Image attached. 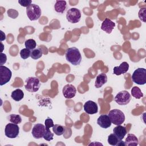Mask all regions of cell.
Instances as JSON below:
<instances>
[{
	"mask_svg": "<svg viewBox=\"0 0 146 146\" xmlns=\"http://www.w3.org/2000/svg\"><path fill=\"white\" fill-rule=\"evenodd\" d=\"M66 60L74 66L79 65L82 61V55L79 49L75 47L67 49L66 54Z\"/></svg>",
	"mask_w": 146,
	"mask_h": 146,
	"instance_id": "6da1fadb",
	"label": "cell"
},
{
	"mask_svg": "<svg viewBox=\"0 0 146 146\" xmlns=\"http://www.w3.org/2000/svg\"><path fill=\"white\" fill-rule=\"evenodd\" d=\"M108 116L112 124L119 125L123 124L125 121V115L124 113L120 110L113 109L111 110Z\"/></svg>",
	"mask_w": 146,
	"mask_h": 146,
	"instance_id": "7a4b0ae2",
	"label": "cell"
},
{
	"mask_svg": "<svg viewBox=\"0 0 146 146\" xmlns=\"http://www.w3.org/2000/svg\"><path fill=\"white\" fill-rule=\"evenodd\" d=\"M132 81L139 84L144 85L146 83V70L144 68H138L132 75Z\"/></svg>",
	"mask_w": 146,
	"mask_h": 146,
	"instance_id": "3957f363",
	"label": "cell"
},
{
	"mask_svg": "<svg viewBox=\"0 0 146 146\" xmlns=\"http://www.w3.org/2000/svg\"><path fill=\"white\" fill-rule=\"evenodd\" d=\"M26 14L30 21L38 20L42 14L40 7L34 3H31L26 8Z\"/></svg>",
	"mask_w": 146,
	"mask_h": 146,
	"instance_id": "277c9868",
	"label": "cell"
},
{
	"mask_svg": "<svg viewBox=\"0 0 146 146\" xmlns=\"http://www.w3.org/2000/svg\"><path fill=\"white\" fill-rule=\"evenodd\" d=\"M25 87L30 92H35L38 91L40 86L39 79L36 77H29L26 79Z\"/></svg>",
	"mask_w": 146,
	"mask_h": 146,
	"instance_id": "5b68a950",
	"label": "cell"
},
{
	"mask_svg": "<svg viewBox=\"0 0 146 146\" xmlns=\"http://www.w3.org/2000/svg\"><path fill=\"white\" fill-rule=\"evenodd\" d=\"M131 100V96L127 91H121L118 92L115 97V102L120 106H125L128 104Z\"/></svg>",
	"mask_w": 146,
	"mask_h": 146,
	"instance_id": "8992f818",
	"label": "cell"
},
{
	"mask_svg": "<svg viewBox=\"0 0 146 146\" xmlns=\"http://www.w3.org/2000/svg\"><path fill=\"white\" fill-rule=\"evenodd\" d=\"M66 18L69 22L71 23H76L80 20L81 12L76 8H71L67 11Z\"/></svg>",
	"mask_w": 146,
	"mask_h": 146,
	"instance_id": "52a82bcc",
	"label": "cell"
},
{
	"mask_svg": "<svg viewBox=\"0 0 146 146\" xmlns=\"http://www.w3.org/2000/svg\"><path fill=\"white\" fill-rule=\"evenodd\" d=\"M19 132V127L14 123H9L5 126V134L6 137L10 139L16 138Z\"/></svg>",
	"mask_w": 146,
	"mask_h": 146,
	"instance_id": "ba28073f",
	"label": "cell"
},
{
	"mask_svg": "<svg viewBox=\"0 0 146 146\" xmlns=\"http://www.w3.org/2000/svg\"><path fill=\"white\" fill-rule=\"evenodd\" d=\"M12 72L6 66H0V85L3 86L7 83L11 79Z\"/></svg>",
	"mask_w": 146,
	"mask_h": 146,
	"instance_id": "9c48e42d",
	"label": "cell"
},
{
	"mask_svg": "<svg viewBox=\"0 0 146 146\" xmlns=\"http://www.w3.org/2000/svg\"><path fill=\"white\" fill-rule=\"evenodd\" d=\"M63 95L66 99H71L74 98L76 93V89L74 86L71 84H67L64 86L62 90Z\"/></svg>",
	"mask_w": 146,
	"mask_h": 146,
	"instance_id": "30bf717a",
	"label": "cell"
},
{
	"mask_svg": "<svg viewBox=\"0 0 146 146\" xmlns=\"http://www.w3.org/2000/svg\"><path fill=\"white\" fill-rule=\"evenodd\" d=\"M45 125L42 124H36L34 125L31 133L33 136L36 139H39L43 137L45 131Z\"/></svg>",
	"mask_w": 146,
	"mask_h": 146,
	"instance_id": "8fae6325",
	"label": "cell"
},
{
	"mask_svg": "<svg viewBox=\"0 0 146 146\" xmlns=\"http://www.w3.org/2000/svg\"><path fill=\"white\" fill-rule=\"evenodd\" d=\"M84 111L89 115L95 114L98 112V107L97 104L91 100L87 101L83 105Z\"/></svg>",
	"mask_w": 146,
	"mask_h": 146,
	"instance_id": "7c38bea8",
	"label": "cell"
},
{
	"mask_svg": "<svg viewBox=\"0 0 146 146\" xmlns=\"http://www.w3.org/2000/svg\"><path fill=\"white\" fill-rule=\"evenodd\" d=\"M98 124L103 128H108L111 125V121L107 115H101L97 120Z\"/></svg>",
	"mask_w": 146,
	"mask_h": 146,
	"instance_id": "4fadbf2b",
	"label": "cell"
},
{
	"mask_svg": "<svg viewBox=\"0 0 146 146\" xmlns=\"http://www.w3.org/2000/svg\"><path fill=\"white\" fill-rule=\"evenodd\" d=\"M115 26V23L113 22L109 18H106L102 23L101 29L106 33L110 34L112 31Z\"/></svg>",
	"mask_w": 146,
	"mask_h": 146,
	"instance_id": "5bb4252c",
	"label": "cell"
},
{
	"mask_svg": "<svg viewBox=\"0 0 146 146\" xmlns=\"http://www.w3.org/2000/svg\"><path fill=\"white\" fill-rule=\"evenodd\" d=\"M129 69V64L127 62H122L119 66H116L113 69V74L116 75H120L126 73Z\"/></svg>",
	"mask_w": 146,
	"mask_h": 146,
	"instance_id": "9a60e30c",
	"label": "cell"
},
{
	"mask_svg": "<svg viewBox=\"0 0 146 146\" xmlns=\"http://www.w3.org/2000/svg\"><path fill=\"white\" fill-rule=\"evenodd\" d=\"M113 133L115 135V136L120 140H121L123 139L125 135L127 134V129L125 127L122 126L121 125H119L114 127L113 129Z\"/></svg>",
	"mask_w": 146,
	"mask_h": 146,
	"instance_id": "2e32d148",
	"label": "cell"
},
{
	"mask_svg": "<svg viewBox=\"0 0 146 146\" xmlns=\"http://www.w3.org/2000/svg\"><path fill=\"white\" fill-rule=\"evenodd\" d=\"M124 143L126 146H136L139 144V140L134 134L129 133L125 140Z\"/></svg>",
	"mask_w": 146,
	"mask_h": 146,
	"instance_id": "e0dca14e",
	"label": "cell"
},
{
	"mask_svg": "<svg viewBox=\"0 0 146 146\" xmlns=\"http://www.w3.org/2000/svg\"><path fill=\"white\" fill-rule=\"evenodd\" d=\"M107 82V76L106 74L102 73L98 75L95 82V87L97 88L102 87Z\"/></svg>",
	"mask_w": 146,
	"mask_h": 146,
	"instance_id": "ac0fdd59",
	"label": "cell"
},
{
	"mask_svg": "<svg viewBox=\"0 0 146 146\" xmlns=\"http://www.w3.org/2000/svg\"><path fill=\"white\" fill-rule=\"evenodd\" d=\"M67 7V3L65 1H56L54 5L55 10L59 13H63Z\"/></svg>",
	"mask_w": 146,
	"mask_h": 146,
	"instance_id": "d6986e66",
	"label": "cell"
},
{
	"mask_svg": "<svg viewBox=\"0 0 146 146\" xmlns=\"http://www.w3.org/2000/svg\"><path fill=\"white\" fill-rule=\"evenodd\" d=\"M11 97L15 102H19L23 98L24 93L22 90L16 89L11 92Z\"/></svg>",
	"mask_w": 146,
	"mask_h": 146,
	"instance_id": "ffe728a7",
	"label": "cell"
},
{
	"mask_svg": "<svg viewBox=\"0 0 146 146\" xmlns=\"http://www.w3.org/2000/svg\"><path fill=\"white\" fill-rule=\"evenodd\" d=\"M131 95L132 96L137 99H139L143 97V93L141 92V90L136 86L133 87L131 89Z\"/></svg>",
	"mask_w": 146,
	"mask_h": 146,
	"instance_id": "44dd1931",
	"label": "cell"
},
{
	"mask_svg": "<svg viewBox=\"0 0 146 146\" xmlns=\"http://www.w3.org/2000/svg\"><path fill=\"white\" fill-rule=\"evenodd\" d=\"M43 55V51L39 48H35L31 51L30 56L32 59L36 60L40 58Z\"/></svg>",
	"mask_w": 146,
	"mask_h": 146,
	"instance_id": "7402d4cb",
	"label": "cell"
},
{
	"mask_svg": "<svg viewBox=\"0 0 146 146\" xmlns=\"http://www.w3.org/2000/svg\"><path fill=\"white\" fill-rule=\"evenodd\" d=\"M52 131L55 135L60 136L64 133L65 131V127L59 124H55L52 127Z\"/></svg>",
	"mask_w": 146,
	"mask_h": 146,
	"instance_id": "603a6c76",
	"label": "cell"
},
{
	"mask_svg": "<svg viewBox=\"0 0 146 146\" xmlns=\"http://www.w3.org/2000/svg\"><path fill=\"white\" fill-rule=\"evenodd\" d=\"M8 120L12 123L16 124H19L22 121V118L19 115L11 114L8 116Z\"/></svg>",
	"mask_w": 146,
	"mask_h": 146,
	"instance_id": "cb8c5ba5",
	"label": "cell"
},
{
	"mask_svg": "<svg viewBox=\"0 0 146 146\" xmlns=\"http://www.w3.org/2000/svg\"><path fill=\"white\" fill-rule=\"evenodd\" d=\"M108 143L111 145H116L120 141L114 133L110 134L108 137Z\"/></svg>",
	"mask_w": 146,
	"mask_h": 146,
	"instance_id": "d4e9b609",
	"label": "cell"
},
{
	"mask_svg": "<svg viewBox=\"0 0 146 146\" xmlns=\"http://www.w3.org/2000/svg\"><path fill=\"white\" fill-rule=\"evenodd\" d=\"M25 45L26 48L29 50H34L36 46V43L35 40L33 39H29L25 42Z\"/></svg>",
	"mask_w": 146,
	"mask_h": 146,
	"instance_id": "484cf974",
	"label": "cell"
},
{
	"mask_svg": "<svg viewBox=\"0 0 146 146\" xmlns=\"http://www.w3.org/2000/svg\"><path fill=\"white\" fill-rule=\"evenodd\" d=\"M53 137H54V133L51 132L50 129L45 128V131L43 136L44 139L50 141L53 139Z\"/></svg>",
	"mask_w": 146,
	"mask_h": 146,
	"instance_id": "4316f807",
	"label": "cell"
},
{
	"mask_svg": "<svg viewBox=\"0 0 146 146\" xmlns=\"http://www.w3.org/2000/svg\"><path fill=\"white\" fill-rule=\"evenodd\" d=\"M20 56L22 59H26L29 57L31 55V51L30 50H29L26 48H23L20 51Z\"/></svg>",
	"mask_w": 146,
	"mask_h": 146,
	"instance_id": "83f0119b",
	"label": "cell"
},
{
	"mask_svg": "<svg viewBox=\"0 0 146 146\" xmlns=\"http://www.w3.org/2000/svg\"><path fill=\"white\" fill-rule=\"evenodd\" d=\"M44 125L46 129H50V128H52V127L54 125L52 120L50 117H48L44 121Z\"/></svg>",
	"mask_w": 146,
	"mask_h": 146,
	"instance_id": "f1b7e54d",
	"label": "cell"
},
{
	"mask_svg": "<svg viewBox=\"0 0 146 146\" xmlns=\"http://www.w3.org/2000/svg\"><path fill=\"white\" fill-rule=\"evenodd\" d=\"M139 17L140 20L143 22H145V8L141 9L139 11Z\"/></svg>",
	"mask_w": 146,
	"mask_h": 146,
	"instance_id": "f546056e",
	"label": "cell"
},
{
	"mask_svg": "<svg viewBox=\"0 0 146 146\" xmlns=\"http://www.w3.org/2000/svg\"><path fill=\"white\" fill-rule=\"evenodd\" d=\"M18 2L22 6L27 7L31 4L32 1L30 0H19Z\"/></svg>",
	"mask_w": 146,
	"mask_h": 146,
	"instance_id": "4dcf8cb0",
	"label": "cell"
},
{
	"mask_svg": "<svg viewBox=\"0 0 146 146\" xmlns=\"http://www.w3.org/2000/svg\"><path fill=\"white\" fill-rule=\"evenodd\" d=\"M7 60V56L6 54L3 53L1 54V60H0V66H3L4 63L6 62Z\"/></svg>",
	"mask_w": 146,
	"mask_h": 146,
	"instance_id": "1f68e13d",
	"label": "cell"
},
{
	"mask_svg": "<svg viewBox=\"0 0 146 146\" xmlns=\"http://www.w3.org/2000/svg\"><path fill=\"white\" fill-rule=\"evenodd\" d=\"M1 42L3 41V40H5L6 39V35L1 30Z\"/></svg>",
	"mask_w": 146,
	"mask_h": 146,
	"instance_id": "d6a6232c",
	"label": "cell"
},
{
	"mask_svg": "<svg viewBox=\"0 0 146 146\" xmlns=\"http://www.w3.org/2000/svg\"><path fill=\"white\" fill-rule=\"evenodd\" d=\"M124 145V146H125V143H124V142H123V141H122V140H120L117 144V145Z\"/></svg>",
	"mask_w": 146,
	"mask_h": 146,
	"instance_id": "836d02e7",
	"label": "cell"
},
{
	"mask_svg": "<svg viewBox=\"0 0 146 146\" xmlns=\"http://www.w3.org/2000/svg\"><path fill=\"white\" fill-rule=\"evenodd\" d=\"M1 46H2V49H1V51L2 52V51L3 50V44H2V42H1Z\"/></svg>",
	"mask_w": 146,
	"mask_h": 146,
	"instance_id": "e575fe53",
	"label": "cell"
}]
</instances>
